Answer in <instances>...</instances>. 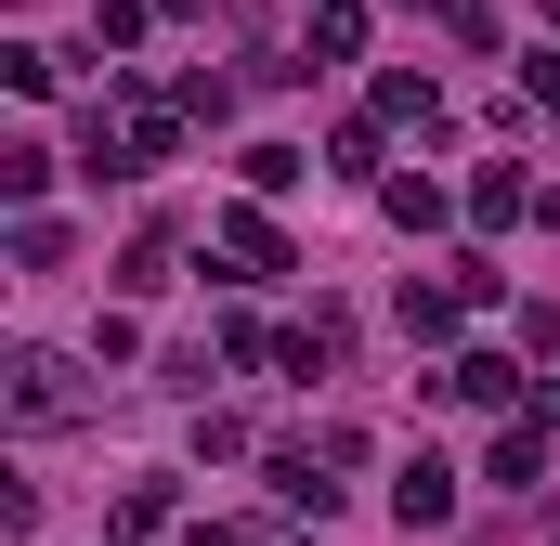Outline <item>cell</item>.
<instances>
[{"label": "cell", "mask_w": 560, "mask_h": 546, "mask_svg": "<svg viewBox=\"0 0 560 546\" xmlns=\"http://www.w3.org/2000/svg\"><path fill=\"white\" fill-rule=\"evenodd\" d=\"M392 508H405V521H418V534H443V521H456V482H443V468H405V495H392Z\"/></svg>", "instance_id": "6da1fadb"}, {"label": "cell", "mask_w": 560, "mask_h": 546, "mask_svg": "<svg viewBox=\"0 0 560 546\" xmlns=\"http://www.w3.org/2000/svg\"><path fill=\"white\" fill-rule=\"evenodd\" d=\"M13 404H26V416H66L79 391H66V365H52V352H26V365H13Z\"/></svg>", "instance_id": "7a4b0ae2"}, {"label": "cell", "mask_w": 560, "mask_h": 546, "mask_svg": "<svg viewBox=\"0 0 560 546\" xmlns=\"http://www.w3.org/2000/svg\"><path fill=\"white\" fill-rule=\"evenodd\" d=\"M222 248H235V261H261V273H287V248H275V222H261V209H235V222H222Z\"/></svg>", "instance_id": "3957f363"}]
</instances>
